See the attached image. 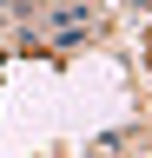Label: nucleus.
Returning a JSON list of instances; mask_svg holds the SVG:
<instances>
[{
	"label": "nucleus",
	"mask_w": 152,
	"mask_h": 158,
	"mask_svg": "<svg viewBox=\"0 0 152 158\" xmlns=\"http://www.w3.org/2000/svg\"><path fill=\"white\" fill-rule=\"evenodd\" d=\"M86 33H93V20H86L80 7H60V13L46 20V40H53V46H80Z\"/></svg>",
	"instance_id": "nucleus-1"
}]
</instances>
